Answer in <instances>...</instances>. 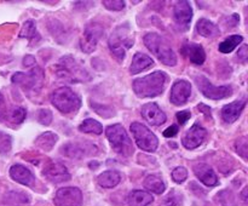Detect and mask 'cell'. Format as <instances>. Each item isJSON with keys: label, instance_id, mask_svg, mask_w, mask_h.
<instances>
[{"label": "cell", "instance_id": "1", "mask_svg": "<svg viewBox=\"0 0 248 206\" xmlns=\"http://www.w3.org/2000/svg\"><path fill=\"white\" fill-rule=\"evenodd\" d=\"M166 79V74L164 72H154L147 77L138 78L132 84L133 91L142 98L159 96L165 90Z\"/></svg>", "mask_w": 248, "mask_h": 206}, {"label": "cell", "instance_id": "2", "mask_svg": "<svg viewBox=\"0 0 248 206\" xmlns=\"http://www.w3.org/2000/svg\"><path fill=\"white\" fill-rule=\"evenodd\" d=\"M56 74L68 82H84L91 79L89 72L72 56H64L56 64Z\"/></svg>", "mask_w": 248, "mask_h": 206}, {"label": "cell", "instance_id": "3", "mask_svg": "<svg viewBox=\"0 0 248 206\" xmlns=\"http://www.w3.org/2000/svg\"><path fill=\"white\" fill-rule=\"evenodd\" d=\"M144 44L164 64L173 67L177 64V56L169 41L156 33H149L144 36Z\"/></svg>", "mask_w": 248, "mask_h": 206}, {"label": "cell", "instance_id": "4", "mask_svg": "<svg viewBox=\"0 0 248 206\" xmlns=\"http://www.w3.org/2000/svg\"><path fill=\"white\" fill-rule=\"evenodd\" d=\"M108 44L111 53L119 61L124 60L126 55V51L133 46V38L131 36V31L128 24H121V26H119L111 33Z\"/></svg>", "mask_w": 248, "mask_h": 206}, {"label": "cell", "instance_id": "5", "mask_svg": "<svg viewBox=\"0 0 248 206\" xmlns=\"http://www.w3.org/2000/svg\"><path fill=\"white\" fill-rule=\"evenodd\" d=\"M106 133L111 147H113V149L118 154L123 155V157H130V155L133 154L135 148H133L132 141L130 140V137H128L125 128L123 127V125L115 124V125L109 126L107 128Z\"/></svg>", "mask_w": 248, "mask_h": 206}, {"label": "cell", "instance_id": "6", "mask_svg": "<svg viewBox=\"0 0 248 206\" xmlns=\"http://www.w3.org/2000/svg\"><path fill=\"white\" fill-rule=\"evenodd\" d=\"M51 102L63 114L74 113L81 106V99H80V97L72 89L65 86L60 87V89L55 90L52 92Z\"/></svg>", "mask_w": 248, "mask_h": 206}, {"label": "cell", "instance_id": "7", "mask_svg": "<svg viewBox=\"0 0 248 206\" xmlns=\"http://www.w3.org/2000/svg\"><path fill=\"white\" fill-rule=\"evenodd\" d=\"M131 132L135 137L136 143L140 149L145 152H155L159 145L157 137L147 127L140 123H132L131 125Z\"/></svg>", "mask_w": 248, "mask_h": 206}, {"label": "cell", "instance_id": "8", "mask_svg": "<svg viewBox=\"0 0 248 206\" xmlns=\"http://www.w3.org/2000/svg\"><path fill=\"white\" fill-rule=\"evenodd\" d=\"M12 82L18 84L27 91L38 92L44 82V72L40 68L35 67L29 73H15L12 75Z\"/></svg>", "mask_w": 248, "mask_h": 206}, {"label": "cell", "instance_id": "9", "mask_svg": "<svg viewBox=\"0 0 248 206\" xmlns=\"http://www.w3.org/2000/svg\"><path fill=\"white\" fill-rule=\"evenodd\" d=\"M199 90L210 99H223L232 96V89L230 86H215L210 80L203 75L194 77Z\"/></svg>", "mask_w": 248, "mask_h": 206}, {"label": "cell", "instance_id": "10", "mask_svg": "<svg viewBox=\"0 0 248 206\" xmlns=\"http://www.w3.org/2000/svg\"><path fill=\"white\" fill-rule=\"evenodd\" d=\"M104 33V29L98 23H90L85 29L84 34L80 40V48L84 52L91 53L96 50V46L98 44L99 39L102 38Z\"/></svg>", "mask_w": 248, "mask_h": 206}, {"label": "cell", "instance_id": "11", "mask_svg": "<svg viewBox=\"0 0 248 206\" xmlns=\"http://www.w3.org/2000/svg\"><path fill=\"white\" fill-rule=\"evenodd\" d=\"M56 206H81L82 193L77 187L58 189L55 195Z\"/></svg>", "mask_w": 248, "mask_h": 206}, {"label": "cell", "instance_id": "12", "mask_svg": "<svg viewBox=\"0 0 248 206\" xmlns=\"http://www.w3.org/2000/svg\"><path fill=\"white\" fill-rule=\"evenodd\" d=\"M61 152L65 157L73 158V159H82V158L89 157V155L96 154L97 148L87 142H69L61 148Z\"/></svg>", "mask_w": 248, "mask_h": 206}, {"label": "cell", "instance_id": "13", "mask_svg": "<svg viewBox=\"0 0 248 206\" xmlns=\"http://www.w3.org/2000/svg\"><path fill=\"white\" fill-rule=\"evenodd\" d=\"M173 16L177 27L181 31H188L191 18H193V10H191L190 4L184 0L177 2L173 10Z\"/></svg>", "mask_w": 248, "mask_h": 206}, {"label": "cell", "instance_id": "14", "mask_svg": "<svg viewBox=\"0 0 248 206\" xmlns=\"http://www.w3.org/2000/svg\"><path fill=\"white\" fill-rule=\"evenodd\" d=\"M206 136H207V131L200 126L199 124H194L188 132L184 135L182 143L186 149H195V148L200 147L202 142L205 141Z\"/></svg>", "mask_w": 248, "mask_h": 206}, {"label": "cell", "instance_id": "15", "mask_svg": "<svg viewBox=\"0 0 248 206\" xmlns=\"http://www.w3.org/2000/svg\"><path fill=\"white\" fill-rule=\"evenodd\" d=\"M191 95V85L186 80H177L171 90V99L174 106H181L188 102Z\"/></svg>", "mask_w": 248, "mask_h": 206}, {"label": "cell", "instance_id": "16", "mask_svg": "<svg viewBox=\"0 0 248 206\" xmlns=\"http://www.w3.org/2000/svg\"><path fill=\"white\" fill-rule=\"evenodd\" d=\"M44 174L48 181L53 183H62L70 179V174L68 172L67 167L57 161H52L46 165L44 169Z\"/></svg>", "mask_w": 248, "mask_h": 206}, {"label": "cell", "instance_id": "17", "mask_svg": "<svg viewBox=\"0 0 248 206\" xmlns=\"http://www.w3.org/2000/svg\"><path fill=\"white\" fill-rule=\"evenodd\" d=\"M142 115L150 125L160 126L166 121V114L159 108L156 103H147L142 107Z\"/></svg>", "mask_w": 248, "mask_h": 206}, {"label": "cell", "instance_id": "18", "mask_svg": "<svg viewBox=\"0 0 248 206\" xmlns=\"http://www.w3.org/2000/svg\"><path fill=\"white\" fill-rule=\"evenodd\" d=\"M182 53L196 65L203 64L206 61V52L200 44L196 43H186L182 48Z\"/></svg>", "mask_w": 248, "mask_h": 206}, {"label": "cell", "instance_id": "19", "mask_svg": "<svg viewBox=\"0 0 248 206\" xmlns=\"http://www.w3.org/2000/svg\"><path fill=\"white\" fill-rule=\"evenodd\" d=\"M194 174L203 184L208 187H215L218 184V177L216 172L207 164H196L194 166Z\"/></svg>", "mask_w": 248, "mask_h": 206}, {"label": "cell", "instance_id": "20", "mask_svg": "<svg viewBox=\"0 0 248 206\" xmlns=\"http://www.w3.org/2000/svg\"><path fill=\"white\" fill-rule=\"evenodd\" d=\"M10 176L12 179H15L18 183L23 184V186H33L35 182V177L34 174L27 169L23 165H14L10 169Z\"/></svg>", "mask_w": 248, "mask_h": 206}, {"label": "cell", "instance_id": "21", "mask_svg": "<svg viewBox=\"0 0 248 206\" xmlns=\"http://www.w3.org/2000/svg\"><path fill=\"white\" fill-rule=\"evenodd\" d=\"M245 106H246V101L241 99V101H235L232 103L227 104V106L223 107L222 109V118L225 123H234L239 119V116L241 115L242 111H244Z\"/></svg>", "mask_w": 248, "mask_h": 206}, {"label": "cell", "instance_id": "22", "mask_svg": "<svg viewBox=\"0 0 248 206\" xmlns=\"http://www.w3.org/2000/svg\"><path fill=\"white\" fill-rule=\"evenodd\" d=\"M153 64H154V61H153L152 57H149L148 55H144V53L137 52L133 56L132 64H131L130 67V72L131 74H138V73L150 68Z\"/></svg>", "mask_w": 248, "mask_h": 206}, {"label": "cell", "instance_id": "23", "mask_svg": "<svg viewBox=\"0 0 248 206\" xmlns=\"http://www.w3.org/2000/svg\"><path fill=\"white\" fill-rule=\"evenodd\" d=\"M153 195L144 190H132L128 194V206H148L153 203Z\"/></svg>", "mask_w": 248, "mask_h": 206}, {"label": "cell", "instance_id": "24", "mask_svg": "<svg viewBox=\"0 0 248 206\" xmlns=\"http://www.w3.org/2000/svg\"><path fill=\"white\" fill-rule=\"evenodd\" d=\"M196 31L200 35L205 36V38H215L220 34L219 28L216 26L213 22L208 21L206 18H201L196 24Z\"/></svg>", "mask_w": 248, "mask_h": 206}, {"label": "cell", "instance_id": "25", "mask_svg": "<svg viewBox=\"0 0 248 206\" xmlns=\"http://www.w3.org/2000/svg\"><path fill=\"white\" fill-rule=\"evenodd\" d=\"M121 181V176L118 171H113V170H109V171L103 172L98 176L97 182L101 187L103 188H113V187L118 186Z\"/></svg>", "mask_w": 248, "mask_h": 206}, {"label": "cell", "instance_id": "26", "mask_svg": "<svg viewBox=\"0 0 248 206\" xmlns=\"http://www.w3.org/2000/svg\"><path fill=\"white\" fill-rule=\"evenodd\" d=\"M58 140V136L53 132H44L43 135L39 136L35 140V144L38 145L40 149L48 152V150L52 149L55 147L56 142Z\"/></svg>", "mask_w": 248, "mask_h": 206}, {"label": "cell", "instance_id": "27", "mask_svg": "<svg viewBox=\"0 0 248 206\" xmlns=\"http://www.w3.org/2000/svg\"><path fill=\"white\" fill-rule=\"evenodd\" d=\"M144 187L148 190L153 191L155 194H162L165 191V189H166V184L162 181V178H160L159 176H155V174L148 176L145 178Z\"/></svg>", "mask_w": 248, "mask_h": 206}, {"label": "cell", "instance_id": "28", "mask_svg": "<svg viewBox=\"0 0 248 206\" xmlns=\"http://www.w3.org/2000/svg\"><path fill=\"white\" fill-rule=\"evenodd\" d=\"M19 36L21 38H27L29 39L31 41H36L40 39V35L36 32V27H35V22L29 19V21L24 22L23 27L21 29V33H19Z\"/></svg>", "mask_w": 248, "mask_h": 206}, {"label": "cell", "instance_id": "29", "mask_svg": "<svg viewBox=\"0 0 248 206\" xmlns=\"http://www.w3.org/2000/svg\"><path fill=\"white\" fill-rule=\"evenodd\" d=\"M242 40H244V38H242L241 35H239V34H235V35H232L229 36V38L225 39L223 43L219 44V51L223 53H229L232 52V51H234L235 48H236L237 45H240V44L242 43Z\"/></svg>", "mask_w": 248, "mask_h": 206}, {"label": "cell", "instance_id": "30", "mask_svg": "<svg viewBox=\"0 0 248 206\" xmlns=\"http://www.w3.org/2000/svg\"><path fill=\"white\" fill-rule=\"evenodd\" d=\"M79 130L81 132L86 133H94V135H101L103 132V126L101 125V123H98L97 120L93 119H86L81 123V125L79 126Z\"/></svg>", "mask_w": 248, "mask_h": 206}, {"label": "cell", "instance_id": "31", "mask_svg": "<svg viewBox=\"0 0 248 206\" xmlns=\"http://www.w3.org/2000/svg\"><path fill=\"white\" fill-rule=\"evenodd\" d=\"M183 201V196L178 191L172 190L162 201L161 206H181Z\"/></svg>", "mask_w": 248, "mask_h": 206}, {"label": "cell", "instance_id": "32", "mask_svg": "<svg viewBox=\"0 0 248 206\" xmlns=\"http://www.w3.org/2000/svg\"><path fill=\"white\" fill-rule=\"evenodd\" d=\"M218 199H219L220 204H222L223 206H235V198L234 195H232V191H222V193L218 194Z\"/></svg>", "mask_w": 248, "mask_h": 206}, {"label": "cell", "instance_id": "33", "mask_svg": "<svg viewBox=\"0 0 248 206\" xmlns=\"http://www.w3.org/2000/svg\"><path fill=\"white\" fill-rule=\"evenodd\" d=\"M186 177H188V171H186V167L178 166L172 171V178H173V181L177 182V183L184 182L186 179Z\"/></svg>", "mask_w": 248, "mask_h": 206}, {"label": "cell", "instance_id": "34", "mask_svg": "<svg viewBox=\"0 0 248 206\" xmlns=\"http://www.w3.org/2000/svg\"><path fill=\"white\" fill-rule=\"evenodd\" d=\"M102 4L110 11H121L125 7V1L123 0H104Z\"/></svg>", "mask_w": 248, "mask_h": 206}, {"label": "cell", "instance_id": "35", "mask_svg": "<svg viewBox=\"0 0 248 206\" xmlns=\"http://www.w3.org/2000/svg\"><path fill=\"white\" fill-rule=\"evenodd\" d=\"M11 137L0 131V153H7L11 149Z\"/></svg>", "mask_w": 248, "mask_h": 206}, {"label": "cell", "instance_id": "36", "mask_svg": "<svg viewBox=\"0 0 248 206\" xmlns=\"http://www.w3.org/2000/svg\"><path fill=\"white\" fill-rule=\"evenodd\" d=\"M235 147H236V152L239 153V155H241L245 160H247V137H240L236 141Z\"/></svg>", "mask_w": 248, "mask_h": 206}, {"label": "cell", "instance_id": "37", "mask_svg": "<svg viewBox=\"0 0 248 206\" xmlns=\"http://www.w3.org/2000/svg\"><path fill=\"white\" fill-rule=\"evenodd\" d=\"M26 116H27L26 109L18 107V108L14 109V111L11 113V120L14 121L15 124H21V123H23L24 119H26Z\"/></svg>", "mask_w": 248, "mask_h": 206}, {"label": "cell", "instance_id": "38", "mask_svg": "<svg viewBox=\"0 0 248 206\" xmlns=\"http://www.w3.org/2000/svg\"><path fill=\"white\" fill-rule=\"evenodd\" d=\"M38 120L43 125H50L52 121V113L50 109H40L38 114Z\"/></svg>", "mask_w": 248, "mask_h": 206}, {"label": "cell", "instance_id": "39", "mask_svg": "<svg viewBox=\"0 0 248 206\" xmlns=\"http://www.w3.org/2000/svg\"><path fill=\"white\" fill-rule=\"evenodd\" d=\"M190 116H191L190 111H178V113H177V120H178V123L181 124V125H184V124H186V121L190 119Z\"/></svg>", "mask_w": 248, "mask_h": 206}, {"label": "cell", "instance_id": "40", "mask_svg": "<svg viewBox=\"0 0 248 206\" xmlns=\"http://www.w3.org/2000/svg\"><path fill=\"white\" fill-rule=\"evenodd\" d=\"M237 57H239V60L241 61L242 63L247 62V58H248V46L247 45H242V48H240L239 52H237Z\"/></svg>", "mask_w": 248, "mask_h": 206}, {"label": "cell", "instance_id": "41", "mask_svg": "<svg viewBox=\"0 0 248 206\" xmlns=\"http://www.w3.org/2000/svg\"><path fill=\"white\" fill-rule=\"evenodd\" d=\"M178 126L177 125H172V126H170L169 128H166V130L164 131V136L165 137H167V138H170V137H174V136L177 135V133H178Z\"/></svg>", "mask_w": 248, "mask_h": 206}, {"label": "cell", "instance_id": "42", "mask_svg": "<svg viewBox=\"0 0 248 206\" xmlns=\"http://www.w3.org/2000/svg\"><path fill=\"white\" fill-rule=\"evenodd\" d=\"M5 116H6V103H5L4 96L0 92V121L4 120Z\"/></svg>", "mask_w": 248, "mask_h": 206}, {"label": "cell", "instance_id": "43", "mask_svg": "<svg viewBox=\"0 0 248 206\" xmlns=\"http://www.w3.org/2000/svg\"><path fill=\"white\" fill-rule=\"evenodd\" d=\"M198 108L200 109V111H202V113L205 114L206 116H207V118L211 119V108H210V107L206 106V104H200V106H199Z\"/></svg>", "mask_w": 248, "mask_h": 206}, {"label": "cell", "instance_id": "44", "mask_svg": "<svg viewBox=\"0 0 248 206\" xmlns=\"http://www.w3.org/2000/svg\"><path fill=\"white\" fill-rule=\"evenodd\" d=\"M23 64L27 65V67H28V65H31V64H35V58L31 55L26 56V58L23 60Z\"/></svg>", "mask_w": 248, "mask_h": 206}, {"label": "cell", "instance_id": "45", "mask_svg": "<svg viewBox=\"0 0 248 206\" xmlns=\"http://www.w3.org/2000/svg\"><path fill=\"white\" fill-rule=\"evenodd\" d=\"M247 188L244 189V191H242V199H244V201H247Z\"/></svg>", "mask_w": 248, "mask_h": 206}]
</instances>
